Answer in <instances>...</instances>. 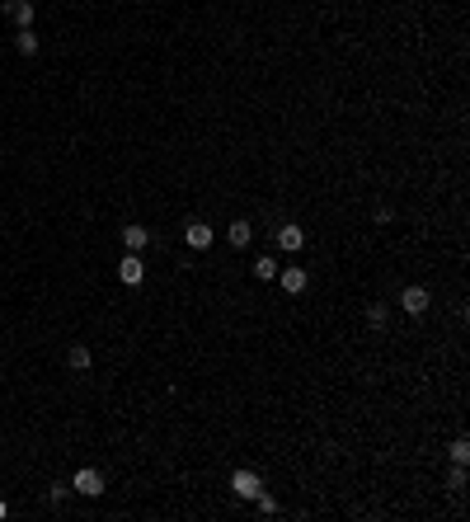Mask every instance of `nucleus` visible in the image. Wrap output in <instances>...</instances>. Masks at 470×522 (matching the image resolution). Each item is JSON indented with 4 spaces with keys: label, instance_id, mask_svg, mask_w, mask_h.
<instances>
[{
    "label": "nucleus",
    "instance_id": "obj_11",
    "mask_svg": "<svg viewBox=\"0 0 470 522\" xmlns=\"http://www.w3.org/2000/svg\"><path fill=\"white\" fill-rule=\"evenodd\" d=\"M14 47H19V57H33V52H38V33H33V28H19Z\"/></svg>",
    "mask_w": 470,
    "mask_h": 522
},
{
    "label": "nucleus",
    "instance_id": "obj_12",
    "mask_svg": "<svg viewBox=\"0 0 470 522\" xmlns=\"http://www.w3.org/2000/svg\"><path fill=\"white\" fill-rule=\"evenodd\" d=\"M254 273H259L263 283H268V278H277V259H273V254H263V259H254Z\"/></svg>",
    "mask_w": 470,
    "mask_h": 522
},
{
    "label": "nucleus",
    "instance_id": "obj_13",
    "mask_svg": "<svg viewBox=\"0 0 470 522\" xmlns=\"http://www.w3.org/2000/svg\"><path fill=\"white\" fill-rule=\"evenodd\" d=\"M447 457L457 461V466H466V461H470V443H466V438H457V443L447 447Z\"/></svg>",
    "mask_w": 470,
    "mask_h": 522
},
{
    "label": "nucleus",
    "instance_id": "obj_15",
    "mask_svg": "<svg viewBox=\"0 0 470 522\" xmlns=\"http://www.w3.org/2000/svg\"><path fill=\"white\" fill-rule=\"evenodd\" d=\"M367 320H372V325H386V306H381V301H377V306H367Z\"/></svg>",
    "mask_w": 470,
    "mask_h": 522
},
{
    "label": "nucleus",
    "instance_id": "obj_5",
    "mask_svg": "<svg viewBox=\"0 0 470 522\" xmlns=\"http://www.w3.org/2000/svg\"><path fill=\"white\" fill-rule=\"evenodd\" d=\"M118 278H122L127 288H137V283L146 278V263H142V254H127V259L118 263Z\"/></svg>",
    "mask_w": 470,
    "mask_h": 522
},
{
    "label": "nucleus",
    "instance_id": "obj_2",
    "mask_svg": "<svg viewBox=\"0 0 470 522\" xmlns=\"http://www.w3.org/2000/svg\"><path fill=\"white\" fill-rule=\"evenodd\" d=\"M71 489H76V494H85V499H99V494H104V475H99L94 466H85V470H76Z\"/></svg>",
    "mask_w": 470,
    "mask_h": 522
},
{
    "label": "nucleus",
    "instance_id": "obj_16",
    "mask_svg": "<svg viewBox=\"0 0 470 522\" xmlns=\"http://www.w3.org/2000/svg\"><path fill=\"white\" fill-rule=\"evenodd\" d=\"M47 499H52V504H62V499H66V480H57L52 489H47Z\"/></svg>",
    "mask_w": 470,
    "mask_h": 522
},
{
    "label": "nucleus",
    "instance_id": "obj_6",
    "mask_svg": "<svg viewBox=\"0 0 470 522\" xmlns=\"http://www.w3.org/2000/svg\"><path fill=\"white\" fill-rule=\"evenodd\" d=\"M306 245V231H301V226H277V249H287V254H297V249Z\"/></svg>",
    "mask_w": 470,
    "mask_h": 522
},
{
    "label": "nucleus",
    "instance_id": "obj_17",
    "mask_svg": "<svg viewBox=\"0 0 470 522\" xmlns=\"http://www.w3.org/2000/svg\"><path fill=\"white\" fill-rule=\"evenodd\" d=\"M5 513H10V504H5V499H0V518H5Z\"/></svg>",
    "mask_w": 470,
    "mask_h": 522
},
{
    "label": "nucleus",
    "instance_id": "obj_10",
    "mask_svg": "<svg viewBox=\"0 0 470 522\" xmlns=\"http://www.w3.org/2000/svg\"><path fill=\"white\" fill-rule=\"evenodd\" d=\"M226 235H231L235 249H245L249 240H254V226H249V222H231V231H226Z\"/></svg>",
    "mask_w": 470,
    "mask_h": 522
},
{
    "label": "nucleus",
    "instance_id": "obj_8",
    "mask_svg": "<svg viewBox=\"0 0 470 522\" xmlns=\"http://www.w3.org/2000/svg\"><path fill=\"white\" fill-rule=\"evenodd\" d=\"M5 14L19 28H33V0H5Z\"/></svg>",
    "mask_w": 470,
    "mask_h": 522
},
{
    "label": "nucleus",
    "instance_id": "obj_4",
    "mask_svg": "<svg viewBox=\"0 0 470 522\" xmlns=\"http://www.w3.org/2000/svg\"><path fill=\"white\" fill-rule=\"evenodd\" d=\"M428 288H405V292H400V306H405V311L409 315H423V311H428Z\"/></svg>",
    "mask_w": 470,
    "mask_h": 522
},
{
    "label": "nucleus",
    "instance_id": "obj_14",
    "mask_svg": "<svg viewBox=\"0 0 470 522\" xmlns=\"http://www.w3.org/2000/svg\"><path fill=\"white\" fill-rule=\"evenodd\" d=\"M66 363L76 367V372H85V367H90V348H80V344H76V348L66 353Z\"/></svg>",
    "mask_w": 470,
    "mask_h": 522
},
{
    "label": "nucleus",
    "instance_id": "obj_9",
    "mask_svg": "<svg viewBox=\"0 0 470 522\" xmlns=\"http://www.w3.org/2000/svg\"><path fill=\"white\" fill-rule=\"evenodd\" d=\"M122 240H127V249H132V254H142L151 235H146V226H122Z\"/></svg>",
    "mask_w": 470,
    "mask_h": 522
},
{
    "label": "nucleus",
    "instance_id": "obj_1",
    "mask_svg": "<svg viewBox=\"0 0 470 522\" xmlns=\"http://www.w3.org/2000/svg\"><path fill=\"white\" fill-rule=\"evenodd\" d=\"M231 494H235V499H259V494H263L259 470H235V475H231Z\"/></svg>",
    "mask_w": 470,
    "mask_h": 522
},
{
    "label": "nucleus",
    "instance_id": "obj_3",
    "mask_svg": "<svg viewBox=\"0 0 470 522\" xmlns=\"http://www.w3.org/2000/svg\"><path fill=\"white\" fill-rule=\"evenodd\" d=\"M277 283H282V292H287V297H301L311 278H306V268H297V263H292V268H277Z\"/></svg>",
    "mask_w": 470,
    "mask_h": 522
},
{
    "label": "nucleus",
    "instance_id": "obj_7",
    "mask_svg": "<svg viewBox=\"0 0 470 522\" xmlns=\"http://www.w3.org/2000/svg\"><path fill=\"white\" fill-rule=\"evenodd\" d=\"M183 240H188V249H207L212 245V226L207 222H188L183 226Z\"/></svg>",
    "mask_w": 470,
    "mask_h": 522
}]
</instances>
